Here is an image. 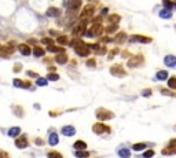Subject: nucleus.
Instances as JSON below:
<instances>
[{
  "label": "nucleus",
  "instance_id": "1",
  "mask_svg": "<svg viewBox=\"0 0 176 158\" xmlns=\"http://www.w3.org/2000/svg\"><path fill=\"white\" fill-rule=\"evenodd\" d=\"M95 11H97V7H95V4H91V3H89V4L84 6L83 11L80 12V22H81V24H85V25H87L91 20H94Z\"/></svg>",
  "mask_w": 176,
  "mask_h": 158
},
{
  "label": "nucleus",
  "instance_id": "2",
  "mask_svg": "<svg viewBox=\"0 0 176 158\" xmlns=\"http://www.w3.org/2000/svg\"><path fill=\"white\" fill-rule=\"evenodd\" d=\"M95 116H97V118L99 120V122L102 121H107V120H111L116 117L113 112H110V110L107 109H103V107H99V109L95 112Z\"/></svg>",
  "mask_w": 176,
  "mask_h": 158
},
{
  "label": "nucleus",
  "instance_id": "3",
  "mask_svg": "<svg viewBox=\"0 0 176 158\" xmlns=\"http://www.w3.org/2000/svg\"><path fill=\"white\" fill-rule=\"evenodd\" d=\"M143 63H145V56H143L142 54H136V55L131 56V58L128 59L127 66H128V68H131V69H133V68L143 66Z\"/></svg>",
  "mask_w": 176,
  "mask_h": 158
},
{
  "label": "nucleus",
  "instance_id": "4",
  "mask_svg": "<svg viewBox=\"0 0 176 158\" xmlns=\"http://www.w3.org/2000/svg\"><path fill=\"white\" fill-rule=\"evenodd\" d=\"M92 132L97 135H103V134H110L111 132V126L106 125L105 122H95L92 125Z\"/></svg>",
  "mask_w": 176,
  "mask_h": 158
},
{
  "label": "nucleus",
  "instance_id": "5",
  "mask_svg": "<svg viewBox=\"0 0 176 158\" xmlns=\"http://www.w3.org/2000/svg\"><path fill=\"white\" fill-rule=\"evenodd\" d=\"M14 51H15V43L10 42V43L6 44V46L0 47V56H2V58H10V55Z\"/></svg>",
  "mask_w": 176,
  "mask_h": 158
},
{
  "label": "nucleus",
  "instance_id": "6",
  "mask_svg": "<svg viewBox=\"0 0 176 158\" xmlns=\"http://www.w3.org/2000/svg\"><path fill=\"white\" fill-rule=\"evenodd\" d=\"M105 33V28L102 26V25H99V26H94L92 25V28H89L85 32V36L89 37V39H94V37H99L102 36V34Z\"/></svg>",
  "mask_w": 176,
  "mask_h": 158
},
{
  "label": "nucleus",
  "instance_id": "7",
  "mask_svg": "<svg viewBox=\"0 0 176 158\" xmlns=\"http://www.w3.org/2000/svg\"><path fill=\"white\" fill-rule=\"evenodd\" d=\"M110 74L114 76V77L121 78V77H124V76L127 74V70L124 69L123 65H120V63H116V65H113V66L110 68Z\"/></svg>",
  "mask_w": 176,
  "mask_h": 158
},
{
  "label": "nucleus",
  "instance_id": "8",
  "mask_svg": "<svg viewBox=\"0 0 176 158\" xmlns=\"http://www.w3.org/2000/svg\"><path fill=\"white\" fill-rule=\"evenodd\" d=\"M66 6H68V15H70V14H74V12L80 11V8L83 6V2L81 0H74V2L68 3Z\"/></svg>",
  "mask_w": 176,
  "mask_h": 158
},
{
  "label": "nucleus",
  "instance_id": "9",
  "mask_svg": "<svg viewBox=\"0 0 176 158\" xmlns=\"http://www.w3.org/2000/svg\"><path fill=\"white\" fill-rule=\"evenodd\" d=\"M85 32H87V25L81 24V22H79V24L73 28V34L76 36V39H80L83 34H85Z\"/></svg>",
  "mask_w": 176,
  "mask_h": 158
},
{
  "label": "nucleus",
  "instance_id": "10",
  "mask_svg": "<svg viewBox=\"0 0 176 158\" xmlns=\"http://www.w3.org/2000/svg\"><path fill=\"white\" fill-rule=\"evenodd\" d=\"M15 147L18 148H26L28 144H29V142H28V136L26 135H21V136H18L15 139Z\"/></svg>",
  "mask_w": 176,
  "mask_h": 158
},
{
  "label": "nucleus",
  "instance_id": "11",
  "mask_svg": "<svg viewBox=\"0 0 176 158\" xmlns=\"http://www.w3.org/2000/svg\"><path fill=\"white\" fill-rule=\"evenodd\" d=\"M129 42H131V43H133V42H139V43L147 44V43H151V42H153V39H151V37L138 36V34H135V36H131V37H129Z\"/></svg>",
  "mask_w": 176,
  "mask_h": 158
},
{
  "label": "nucleus",
  "instance_id": "12",
  "mask_svg": "<svg viewBox=\"0 0 176 158\" xmlns=\"http://www.w3.org/2000/svg\"><path fill=\"white\" fill-rule=\"evenodd\" d=\"M74 52L77 54V55H80V56H88L89 55V50H88V47H87V43H84L83 46L76 47Z\"/></svg>",
  "mask_w": 176,
  "mask_h": 158
},
{
  "label": "nucleus",
  "instance_id": "13",
  "mask_svg": "<svg viewBox=\"0 0 176 158\" xmlns=\"http://www.w3.org/2000/svg\"><path fill=\"white\" fill-rule=\"evenodd\" d=\"M18 51H20L24 56H28V55H30L32 50H30L29 44H26V43H20V44H18Z\"/></svg>",
  "mask_w": 176,
  "mask_h": 158
},
{
  "label": "nucleus",
  "instance_id": "14",
  "mask_svg": "<svg viewBox=\"0 0 176 158\" xmlns=\"http://www.w3.org/2000/svg\"><path fill=\"white\" fill-rule=\"evenodd\" d=\"M61 134L65 135V136H73V135L76 134V128L72 125H65V126H62V129H61Z\"/></svg>",
  "mask_w": 176,
  "mask_h": 158
},
{
  "label": "nucleus",
  "instance_id": "15",
  "mask_svg": "<svg viewBox=\"0 0 176 158\" xmlns=\"http://www.w3.org/2000/svg\"><path fill=\"white\" fill-rule=\"evenodd\" d=\"M73 148L76 151H84V150H87V143L84 140H76L74 144H73Z\"/></svg>",
  "mask_w": 176,
  "mask_h": 158
},
{
  "label": "nucleus",
  "instance_id": "16",
  "mask_svg": "<svg viewBox=\"0 0 176 158\" xmlns=\"http://www.w3.org/2000/svg\"><path fill=\"white\" fill-rule=\"evenodd\" d=\"M164 63L169 68H175L176 66V56L175 55H166L164 58Z\"/></svg>",
  "mask_w": 176,
  "mask_h": 158
},
{
  "label": "nucleus",
  "instance_id": "17",
  "mask_svg": "<svg viewBox=\"0 0 176 158\" xmlns=\"http://www.w3.org/2000/svg\"><path fill=\"white\" fill-rule=\"evenodd\" d=\"M7 135H8V136H10V138L17 139V138L21 135V128H20V126H12V128L8 129Z\"/></svg>",
  "mask_w": 176,
  "mask_h": 158
},
{
  "label": "nucleus",
  "instance_id": "18",
  "mask_svg": "<svg viewBox=\"0 0 176 158\" xmlns=\"http://www.w3.org/2000/svg\"><path fill=\"white\" fill-rule=\"evenodd\" d=\"M114 42H116L117 44H123V43H125V42H127V33H125V32H118V33H116Z\"/></svg>",
  "mask_w": 176,
  "mask_h": 158
},
{
  "label": "nucleus",
  "instance_id": "19",
  "mask_svg": "<svg viewBox=\"0 0 176 158\" xmlns=\"http://www.w3.org/2000/svg\"><path fill=\"white\" fill-rule=\"evenodd\" d=\"M48 143H50V146H56L59 143V138L56 132H51L48 135Z\"/></svg>",
  "mask_w": 176,
  "mask_h": 158
},
{
  "label": "nucleus",
  "instance_id": "20",
  "mask_svg": "<svg viewBox=\"0 0 176 158\" xmlns=\"http://www.w3.org/2000/svg\"><path fill=\"white\" fill-rule=\"evenodd\" d=\"M55 62L59 63V65H65L68 62V54L66 52H61L58 55H55Z\"/></svg>",
  "mask_w": 176,
  "mask_h": 158
},
{
  "label": "nucleus",
  "instance_id": "21",
  "mask_svg": "<svg viewBox=\"0 0 176 158\" xmlns=\"http://www.w3.org/2000/svg\"><path fill=\"white\" fill-rule=\"evenodd\" d=\"M61 14H62V12L56 7H50L48 10H47V15H48V17H52V18H58V17H61Z\"/></svg>",
  "mask_w": 176,
  "mask_h": 158
},
{
  "label": "nucleus",
  "instance_id": "22",
  "mask_svg": "<svg viewBox=\"0 0 176 158\" xmlns=\"http://www.w3.org/2000/svg\"><path fill=\"white\" fill-rule=\"evenodd\" d=\"M161 154L162 156H176V147H169V146H166L164 147L161 150Z\"/></svg>",
  "mask_w": 176,
  "mask_h": 158
},
{
  "label": "nucleus",
  "instance_id": "23",
  "mask_svg": "<svg viewBox=\"0 0 176 158\" xmlns=\"http://www.w3.org/2000/svg\"><path fill=\"white\" fill-rule=\"evenodd\" d=\"M121 21V17L118 14H110L107 17V22L110 25H118V22Z\"/></svg>",
  "mask_w": 176,
  "mask_h": 158
},
{
  "label": "nucleus",
  "instance_id": "24",
  "mask_svg": "<svg viewBox=\"0 0 176 158\" xmlns=\"http://www.w3.org/2000/svg\"><path fill=\"white\" fill-rule=\"evenodd\" d=\"M117 154H118V156H120L121 158H129V157H131V151L128 150V148H125V147L118 148Z\"/></svg>",
  "mask_w": 176,
  "mask_h": 158
},
{
  "label": "nucleus",
  "instance_id": "25",
  "mask_svg": "<svg viewBox=\"0 0 176 158\" xmlns=\"http://www.w3.org/2000/svg\"><path fill=\"white\" fill-rule=\"evenodd\" d=\"M33 54H34V56H37V58H41V56H44V54H46V50L40 46H36L33 48Z\"/></svg>",
  "mask_w": 176,
  "mask_h": 158
},
{
  "label": "nucleus",
  "instance_id": "26",
  "mask_svg": "<svg viewBox=\"0 0 176 158\" xmlns=\"http://www.w3.org/2000/svg\"><path fill=\"white\" fill-rule=\"evenodd\" d=\"M47 51H48V52L61 54V52H65V50H63L62 47H58V46H48V47H47Z\"/></svg>",
  "mask_w": 176,
  "mask_h": 158
},
{
  "label": "nucleus",
  "instance_id": "27",
  "mask_svg": "<svg viewBox=\"0 0 176 158\" xmlns=\"http://www.w3.org/2000/svg\"><path fill=\"white\" fill-rule=\"evenodd\" d=\"M158 15H160V18L169 20V18H172V11H168V10H165V8H162V10L158 12Z\"/></svg>",
  "mask_w": 176,
  "mask_h": 158
},
{
  "label": "nucleus",
  "instance_id": "28",
  "mask_svg": "<svg viewBox=\"0 0 176 158\" xmlns=\"http://www.w3.org/2000/svg\"><path fill=\"white\" fill-rule=\"evenodd\" d=\"M156 78L157 80H166L168 78V72L166 70H160V72H157V74H156Z\"/></svg>",
  "mask_w": 176,
  "mask_h": 158
},
{
  "label": "nucleus",
  "instance_id": "29",
  "mask_svg": "<svg viewBox=\"0 0 176 158\" xmlns=\"http://www.w3.org/2000/svg\"><path fill=\"white\" fill-rule=\"evenodd\" d=\"M12 113L18 117H24V114H25L22 106H12Z\"/></svg>",
  "mask_w": 176,
  "mask_h": 158
},
{
  "label": "nucleus",
  "instance_id": "30",
  "mask_svg": "<svg viewBox=\"0 0 176 158\" xmlns=\"http://www.w3.org/2000/svg\"><path fill=\"white\" fill-rule=\"evenodd\" d=\"M168 87L171 88V91H176V76H172L171 78H168Z\"/></svg>",
  "mask_w": 176,
  "mask_h": 158
},
{
  "label": "nucleus",
  "instance_id": "31",
  "mask_svg": "<svg viewBox=\"0 0 176 158\" xmlns=\"http://www.w3.org/2000/svg\"><path fill=\"white\" fill-rule=\"evenodd\" d=\"M162 6H164V8L165 10H168V11H172L175 8V3L174 2H168V0H164V2H162Z\"/></svg>",
  "mask_w": 176,
  "mask_h": 158
},
{
  "label": "nucleus",
  "instance_id": "32",
  "mask_svg": "<svg viewBox=\"0 0 176 158\" xmlns=\"http://www.w3.org/2000/svg\"><path fill=\"white\" fill-rule=\"evenodd\" d=\"M56 42H58V44H62V46H66V44L69 46V37L65 36V34H62V36H58Z\"/></svg>",
  "mask_w": 176,
  "mask_h": 158
},
{
  "label": "nucleus",
  "instance_id": "33",
  "mask_svg": "<svg viewBox=\"0 0 176 158\" xmlns=\"http://www.w3.org/2000/svg\"><path fill=\"white\" fill-rule=\"evenodd\" d=\"M117 29H118V25H109V26L105 28V33H109V34L116 33Z\"/></svg>",
  "mask_w": 176,
  "mask_h": 158
},
{
  "label": "nucleus",
  "instance_id": "34",
  "mask_svg": "<svg viewBox=\"0 0 176 158\" xmlns=\"http://www.w3.org/2000/svg\"><path fill=\"white\" fill-rule=\"evenodd\" d=\"M89 156H91V153L87 150H84V151H76L74 153V157H77V158H88Z\"/></svg>",
  "mask_w": 176,
  "mask_h": 158
},
{
  "label": "nucleus",
  "instance_id": "35",
  "mask_svg": "<svg viewBox=\"0 0 176 158\" xmlns=\"http://www.w3.org/2000/svg\"><path fill=\"white\" fill-rule=\"evenodd\" d=\"M161 95H164V96H174V98H176V92H175V91L166 90V88H162V90H161Z\"/></svg>",
  "mask_w": 176,
  "mask_h": 158
},
{
  "label": "nucleus",
  "instance_id": "36",
  "mask_svg": "<svg viewBox=\"0 0 176 158\" xmlns=\"http://www.w3.org/2000/svg\"><path fill=\"white\" fill-rule=\"evenodd\" d=\"M47 158H63V156L59 151H48L47 153Z\"/></svg>",
  "mask_w": 176,
  "mask_h": 158
},
{
  "label": "nucleus",
  "instance_id": "37",
  "mask_svg": "<svg viewBox=\"0 0 176 158\" xmlns=\"http://www.w3.org/2000/svg\"><path fill=\"white\" fill-rule=\"evenodd\" d=\"M147 147V143H135L132 146V148L135 151H140V150H145V148Z\"/></svg>",
  "mask_w": 176,
  "mask_h": 158
},
{
  "label": "nucleus",
  "instance_id": "38",
  "mask_svg": "<svg viewBox=\"0 0 176 158\" xmlns=\"http://www.w3.org/2000/svg\"><path fill=\"white\" fill-rule=\"evenodd\" d=\"M56 80H59L58 73H48L47 74V81H56Z\"/></svg>",
  "mask_w": 176,
  "mask_h": 158
},
{
  "label": "nucleus",
  "instance_id": "39",
  "mask_svg": "<svg viewBox=\"0 0 176 158\" xmlns=\"http://www.w3.org/2000/svg\"><path fill=\"white\" fill-rule=\"evenodd\" d=\"M40 43H41V44H46L47 47H48V46H54V40L51 39V37H43Z\"/></svg>",
  "mask_w": 176,
  "mask_h": 158
},
{
  "label": "nucleus",
  "instance_id": "40",
  "mask_svg": "<svg viewBox=\"0 0 176 158\" xmlns=\"http://www.w3.org/2000/svg\"><path fill=\"white\" fill-rule=\"evenodd\" d=\"M47 83H48L47 78H43V77H39V78H37V81H36V84L39 85V87H46Z\"/></svg>",
  "mask_w": 176,
  "mask_h": 158
},
{
  "label": "nucleus",
  "instance_id": "41",
  "mask_svg": "<svg viewBox=\"0 0 176 158\" xmlns=\"http://www.w3.org/2000/svg\"><path fill=\"white\" fill-rule=\"evenodd\" d=\"M12 84L17 88H24V81L20 80V78H14V80H12Z\"/></svg>",
  "mask_w": 176,
  "mask_h": 158
},
{
  "label": "nucleus",
  "instance_id": "42",
  "mask_svg": "<svg viewBox=\"0 0 176 158\" xmlns=\"http://www.w3.org/2000/svg\"><path fill=\"white\" fill-rule=\"evenodd\" d=\"M102 21H103V17L102 15H99V17L94 18L92 20V24H94V26H99V25H102Z\"/></svg>",
  "mask_w": 176,
  "mask_h": 158
},
{
  "label": "nucleus",
  "instance_id": "43",
  "mask_svg": "<svg viewBox=\"0 0 176 158\" xmlns=\"http://www.w3.org/2000/svg\"><path fill=\"white\" fill-rule=\"evenodd\" d=\"M154 150H151V148H150V150H146L145 151V154H143V158H153L154 157Z\"/></svg>",
  "mask_w": 176,
  "mask_h": 158
},
{
  "label": "nucleus",
  "instance_id": "44",
  "mask_svg": "<svg viewBox=\"0 0 176 158\" xmlns=\"http://www.w3.org/2000/svg\"><path fill=\"white\" fill-rule=\"evenodd\" d=\"M85 65H87L88 68H95V66H97V61H95L94 58H89L88 61H87V63H85Z\"/></svg>",
  "mask_w": 176,
  "mask_h": 158
},
{
  "label": "nucleus",
  "instance_id": "45",
  "mask_svg": "<svg viewBox=\"0 0 176 158\" xmlns=\"http://www.w3.org/2000/svg\"><path fill=\"white\" fill-rule=\"evenodd\" d=\"M21 70H22V65L21 63H15L14 68H12V72H14V73H20Z\"/></svg>",
  "mask_w": 176,
  "mask_h": 158
},
{
  "label": "nucleus",
  "instance_id": "46",
  "mask_svg": "<svg viewBox=\"0 0 176 158\" xmlns=\"http://www.w3.org/2000/svg\"><path fill=\"white\" fill-rule=\"evenodd\" d=\"M151 94H153V91L150 90V88H146V90H143V91H142V96H145V98L151 96Z\"/></svg>",
  "mask_w": 176,
  "mask_h": 158
},
{
  "label": "nucleus",
  "instance_id": "47",
  "mask_svg": "<svg viewBox=\"0 0 176 158\" xmlns=\"http://www.w3.org/2000/svg\"><path fill=\"white\" fill-rule=\"evenodd\" d=\"M106 51H107L106 47H105V46H101V47H99V50L97 51V54H98V55H103V54H106Z\"/></svg>",
  "mask_w": 176,
  "mask_h": 158
},
{
  "label": "nucleus",
  "instance_id": "48",
  "mask_svg": "<svg viewBox=\"0 0 176 158\" xmlns=\"http://www.w3.org/2000/svg\"><path fill=\"white\" fill-rule=\"evenodd\" d=\"M117 54H118V48H113V50H111L110 52H109V59L114 58V56H116Z\"/></svg>",
  "mask_w": 176,
  "mask_h": 158
},
{
  "label": "nucleus",
  "instance_id": "49",
  "mask_svg": "<svg viewBox=\"0 0 176 158\" xmlns=\"http://www.w3.org/2000/svg\"><path fill=\"white\" fill-rule=\"evenodd\" d=\"M26 76H30V77H36V78L40 77L39 73H36V72H32V70H28V72H26Z\"/></svg>",
  "mask_w": 176,
  "mask_h": 158
},
{
  "label": "nucleus",
  "instance_id": "50",
  "mask_svg": "<svg viewBox=\"0 0 176 158\" xmlns=\"http://www.w3.org/2000/svg\"><path fill=\"white\" fill-rule=\"evenodd\" d=\"M34 143H36L37 146H43V144H44V140H43L41 138H36V139H34Z\"/></svg>",
  "mask_w": 176,
  "mask_h": 158
},
{
  "label": "nucleus",
  "instance_id": "51",
  "mask_svg": "<svg viewBox=\"0 0 176 158\" xmlns=\"http://www.w3.org/2000/svg\"><path fill=\"white\" fill-rule=\"evenodd\" d=\"M0 158H10V156H8L7 151L4 150H0Z\"/></svg>",
  "mask_w": 176,
  "mask_h": 158
},
{
  "label": "nucleus",
  "instance_id": "52",
  "mask_svg": "<svg viewBox=\"0 0 176 158\" xmlns=\"http://www.w3.org/2000/svg\"><path fill=\"white\" fill-rule=\"evenodd\" d=\"M168 146H169V147H176V138L171 139V140L168 142Z\"/></svg>",
  "mask_w": 176,
  "mask_h": 158
},
{
  "label": "nucleus",
  "instance_id": "53",
  "mask_svg": "<svg viewBox=\"0 0 176 158\" xmlns=\"http://www.w3.org/2000/svg\"><path fill=\"white\" fill-rule=\"evenodd\" d=\"M32 87V83L30 81H24V90H28V88Z\"/></svg>",
  "mask_w": 176,
  "mask_h": 158
},
{
  "label": "nucleus",
  "instance_id": "54",
  "mask_svg": "<svg viewBox=\"0 0 176 158\" xmlns=\"http://www.w3.org/2000/svg\"><path fill=\"white\" fill-rule=\"evenodd\" d=\"M47 70H48V73H55L56 69L54 68V66H48V68H47Z\"/></svg>",
  "mask_w": 176,
  "mask_h": 158
},
{
  "label": "nucleus",
  "instance_id": "55",
  "mask_svg": "<svg viewBox=\"0 0 176 158\" xmlns=\"http://www.w3.org/2000/svg\"><path fill=\"white\" fill-rule=\"evenodd\" d=\"M121 56H123V58H129V52H128V51H123V55H121Z\"/></svg>",
  "mask_w": 176,
  "mask_h": 158
},
{
  "label": "nucleus",
  "instance_id": "56",
  "mask_svg": "<svg viewBox=\"0 0 176 158\" xmlns=\"http://www.w3.org/2000/svg\"><path fill=\"white\" fill-rule=\"evenodd\" d=\"M101 42H102V43H107V42H111V39H110V37H103Z\"/></svg>",
  "mask_w": 176,
  "mask_h": 158
},
{
  "label": "nucleus",
  "instance_id": "57",
  "mask_svg": "<svg viewBox=\"0 0 176 158\" xmlns=\"http://www.w3.org/2000/svg\"><path fill=\"white\" fill-rule=\"evenodd\" d=\"M50 34H52V36H58V34H59V33H58V32H56V30H54V29H51V30H50Z\"/></svg>",
  "mask_w": 176,
  "mask_h": 158
},
{
  "label": "nucleus",
  "instance_id": "58",
  "mask_svg": "<svg viewBox=\"0 0 176 158\" xmlns=\"http://www.w3.org/2000/svg\"><path fill=\"white\" fill-rule=\"evenodd\" d=\"M106 14H107V8H103V10H102V14H101V15L103 17V15H106Z\"/></svg>",
  "mask_w": 176,
  "mask_h": 158
},
{
  "label": "nucleus",
  "instance_id": "59",
  "mask_svg": "<svg viewBox=\"0 0 176 158\" xmlns=\"http://www.w3.org/2000/svg\"><path fill=\"white\" fill-rule=\"evenodd\" d=\"M0 47H2V46H0Z\"/></svg>",
  "mask_w": 176,
  "mask_h": 158
}]
</instances>
